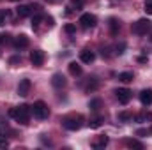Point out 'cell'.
Listing matches in <instances>:
<instances>
[{
    "label": "cell",
    "mask_w": 152,
    "mask_h": 150,
    "mask_svg": "<svg viewBox=\"0 0 152 150\" xmlns=\"http://www.w3.org/2000/svg\"><path fill=\"white\" fill-rule=\"evenodd\" d=\"M9 147V141L5 140V136H0V149H7Z\"/></svg>",
    "instance_id": "cell-29"
},
{
    "label": "cell",
    "mask_w": 152,
    "mask_h": 150,
    "mask_svg": "<svg viewBox=\"0 0 152 150\" xmlns=\"http://www.w3.org/2000/svg\"><path fill=\"white\" fill-rule=\"evenodd\" d=\"M115 50H117L115 53L122 55V53H124V50H126V44H124V42H120V44H117V46H115Z\"/></svg>",
    "instance_id": "cell-27"
},
{
    "label": "cell",
    "mask_w": 152,
    "mask_h": 150,
    "mask_svg": "<svg viewBox=\"0 0 152 150\" xmlns=\"http://www.w3.org/2000/svg\"><path fill=\"white\" fill-rule=\"evenodd\" d=\"M103 122H104V118H103V117H96V118H92V120L88 122V125H90L92 129H97V127H101V125H103Z\"/></svg>",
    "instance_id": "cell-18"
},
{
    "label": "cell",
    "mask_w": 152,
    "mask_h": 150,
    "mask_svg": "<svg viewBox=\"0 0 152 150\" xmlns=\"http://www.w3.org/2000/svg\"><path fill=\"white\" fill-rule=\"evenodd\" d=\"M140 101H142L143 106L152 104V88H145V90L140 92Z\"/></svg>",
    "instance_id": "cell-9"
},
{
    "label": "cell",
    "mask_w": 152,
    "mask_h": 150,
    "mask_svg": "<svg viewBox=\"0 0 152 150\" xmlns=\"http://www.w3.org/2000/svg\"><path fill=\"white\" fill-rule=\"evenodd\" d=\"M118 120L120 122H127V120H133V115L127 111H120L118 113Z\"/></svg>",
    "instance_id": "cell-24"
},
{
    "label": "cell",
    "mask_w": 152,
    "mask_h": 150,
    "mask_svg": "<svg viewBox=\"0 0 152 150\" xmlns=\"http://www.w3.org/2000/svg\"><path fill=\"white\" fill-rule=\"evenodd\" d=\"M80 23H81L83 28H92V27L97 25V18L94 14H90V12H85V14L80 16Z\"/></svg>",
    "instance_id": "cell-4"
},
{
    "label": "cell",
    "mask_w": 152,
    "mask_h": 150,
    "mask_svg": "<svg viewBox=\"0 0 152 150\" xmlns=\"http://www.w3.org/2000/svg\"><path fill=\"white\" fill-rule=\"evenodd\" d=\"M44 20V16L42 14H37V16H34L32 18V28H39V25H41V21Z\"/></svg>",
    "instance_id": "cell-23"
},
{
    "label": "cell",
    "mask_w": 152,
    "mask_h": 150,
    "mask_svg": "<svg viewBox=\"0 0 152 150\" xmlns=\"http://www.w3.org/2000/svg\"><path fill=\"white\" fill-rule=\"evenodd\" d=\"M9 64H12V66H14V64H20V57H12V58L9 60Z\"/></svg>",
    "instance_id": "cell-30"
},
{
    "label": "cell",
    "mask_w": 152,
    "mask_h": 150,
    "mask_svg": "<svg viewBox=\"0 0 152 150\" xmlns=\"http://www.w3.org/2000/svg\"><path fill=\"white\" fill-rule=\"evenodd\" d=\"M143 7H145V12L147 14H152V0H145V5Z\"/></svg>",
    "instance_id": "cell-26"
},
{
    "label": "cell",
    "mask_w": 152,
    "mask_h": 150,
    "mask_svg": "<svg viewBox=\"0 0 152 150\" xmlns=\"http://www.w3.org/2000/svg\"><path fill=\"white\" fill-rule=\"evenodd\" d=\"M108 141H110V138H108L106 134H103V136H97V138L92 141V147H94V149H97V150L104 149V147L108 145Z\"/></svg>",
    "instance_id": "cell-10"
},
{
    "label": "cell",
    "mask_w": 152,
    "mask_h": 150,
    "mask_svg": "<svg viewBox=\"0 0 152 150\" xmlns=\"http://www.w3.org/2000/svg\"><path fill=\"white\" fill-rule=\"evenodd\" d=\"M110 34L112 36H117L118 34V30H120V23H118V20L117 18H110Z\"/></svg>",
    "instance_id": "cell-15"
},
{
    "label": "cell",
    "mask_w": 152,
    "mask_h": 150,
    "mask_svg": "<svg viewBox=\"0 0 152 150\" xmlns=\"http://www.w3.org/2000/svg\"><path fill=\"white\" fill-rule=\"evenodd\" d=\"M69 73L73 76H80L81 74V66H78L76 62H71V64H69Z\"/></svg>",
    "instance_id": "cell-17"
},
{
    "label": "cell",
    "mask_w": 152,
    "mask_h": 150,
    "mask_svg": "<svg viewBox=\"0 0 152 150\" xmlns=\"http://www.w3.org/2000/svg\"><path fill=\"white\" fill-rule=\"evenodd\" d=\"M118 79L122 83H129V81H133V73H120L118 74Z\"/></svg>",
    "instance_id": "cell-20"
},
{
    "label": "cell",
    "mask_w": 152,
    "mask_h": 150,
    "mask_svg": "<svg viewBox=\"0 0 152 150\" xmlns=\"http://www.w3.org/2000/svg\"><path fill=\"white\" fill-rule=\"evenodd\" d=\"M136 122L143 124V122H152V113H140V115H134L133 117Z\"/></svg>",
    "instance_id": "cell-16"
},
{
    "label": "cell",
    "mask_w": 152,
    "mask_h": 150,
    "mask_svg": "<svg viewBox=\"0 0 152 150\" xmlns=\"http://www.w3.org/2000/svg\"><path fill=\"white\" fill-rule=\"evenodd\" d=\"M64 127L67 131H78L81 127V117H69L64 120Z\"/></svg>",
    "instance_id": "cell-5"
},
{
    "label": "cell",
    "mask_w": 152,
    "mask_h": 150,
    "mask_svg": "<svg viewBox=\"0 0 152 150\" xmlns=\"http://www.w3.org/2000/svg\"><path fill=\"white\" fill-rule=\"evenodd\" d=\"M115 95H117V99H118L120 104H127L131 101V90L129 88H117Z\"/></svg>",
    "instance_id": "cell-6"
},
{
    "label": "cell",
    "mask_w": 152,
    "mask_h": 150,
    "mask_svg": "<svg viewBox=\"0 0 152 150\" xmlns=\"http://www.w3.org/2000/svg\"><path fill=\"white\" fill-rule=\"evenodd\" d=\"M88 108H90L92 111H97V110L101 108V99H92L90 104H88Z\"/></svg>",
    "instance_id": "cell-22"
},
{
    "label": "cell",
    "mask_w": 152,
    "mask_h": 150,
    "mask_svg": "<svg viewBox=\"0 0 152 150\" xmlns=\"http://www.w3.org/2000/svg\"><path fill=\"white\" fill-rule=\"evenodd\" d=\"M5 20H7V12L5 11H0V27L5 25Z\"/></svg>",
    "instance_id": "cell-28"
},
{
    "label": "cell",
    "mask_w": 152,
    "mask_h": 150,
    "mask_svg": "<svg viewBox=\"0 0 152 150\" xmlns=\"http://www.w3.org/2000/svg\"><path fill=\"white\" fill-rule=\"evenodd\" d=\"M80 58H81V62L83 64H90V62H94V58H96V55H94V51H90V50H81V53H80Z\"/></svg>",
    "instance_id": "cell-12"
},
{
    "label": "cell",
    "mask_w": 152,
    "mask_h": 150,
    "mask_svg": "<svg viewBox=\"0 0 152 150\" xmlns=\"http://www.w3.org/2000/svg\"><path fill=\"white\" fill-rule=\"evenodd\" d=\"M28 37L25 36V34H20V36H16L14 37V48H18V50H21V48H27L28 46Z\"/></svg>",
    "instance_id": "cell-11"
},
{
    "label": "cell",
    "mask_w": 152,
    "mask_h": 150,
    "mask_svg": "<svg viewBox=\"0 0 152 150\" xmlns=\"http://www.w3.org/2000/svg\"><path fill=\"white\" fill-rule=\"evenodd\" d=\"M30 12H32V5H18L16 7V14L20 18H27V16H30Z\"/></svg>",
    "instance_id": "cell-13"
},
{
    "label": "cell",
    "mask_w": 152,
    "mask_h": 150,
    "mask_svg": "<svg viewBox=\"0 0 152 150\" xmlns=\"http://www.w3.org/2000/svg\"><path fill=\"white\" fill-rule=\"evenodd\" d=\"M30 87H32V83H30V79H21L20 81V85H18V94L21 95V97H27L28 95V92H30Z\"/></svg>",
    "instance_id": "cell-8"
},
{
    "label": "cell",
    "mask_w": 152,
    "mask_h": 150,
    "mask_svg": "<svg viewBox=\"0 0 152 150\" xmlns=\"http://www.w3.org/2000/svg\"><path fill=\"white\" fill-rule=\"evenodd\" d=\"M64 30H66L67 34H75V32H76V27L73 25V23H67V25L64 27Z\"/></svg>",
    "instance_id": "cell-25"
},
{
    "label": "cell",
    "mask_w": 152,
    "mask_h": 150,
    "mask_svg": "<svg viewBox=\"0 0 152 150\" xmlns=\"http://www.w3.org/2000/svg\"><path fill=\"white\" fill-rule=\"evenodd\" d=\"M30 62H32V66H42L44 64V51H41V50H34V51H30Z\"/></svg>",
    "instance_id": "cell-7"
},
{
    "label": "cell",
    "mask_w": 152,
    "mask_h": 150,
    "mask_svg": "<svg viewBox=\"0 0 152 150\" xmlns=\"http://www.w3.org/2000/svg\"><path fill=\"white\" fill-rule=\"evenodd\" d=\"M97 87H99L97 79H96V78H92V81H88V83H87V92H94Z\"/></svg>",
    "instance_id": "cell-21"
},
{
    "label": "cell",
    "mask_w": 152,
    "mask_h": 150,
    "mask_svg": "<svg viewBox=\"0 0 152 150\" xmlns=\"http://www.w3.org/2000/svg\"><path fill=\"white\" fill-rule=\"evenodd\" d=\"M30 115H32V108H30V106H27V104H21V106H18V108H11V110H9V117H11V118H14L16 122L23 124V125H27V124H28Z\"/></svg>",
    "instance_id": "cell-1"
},
{
    "label": "cell",
    "mask_w": 152,
    "mask_h": 150,
    "mask_svg": "<svg viewBox=\"0 0 152 150\" xmlns=\"http://www.w3.org/2000/svg\"><path fill=\"white\" fill-rule=\"evenodd\" d=\"M51 85H53V87H57V88H62V87L66 85V78L57 73V74H53V78H51Z\"/></svg>",
    "instance_id": "cell-14"
},
{
    "label": "cell",
    "mask_w": 152,
    "mask_h": 150,
    "mask_svg": "<svg viewBox=\"0 0 152 150\" xmlns=\"http://www.w3.org/2000/svg\"><path fill=\"white\" fill-rule=\"evenodd\" d=\"M51 2H57V0H51Z\"/></svg>",
    "instance_id": "cell-31"
},
{
    "label": "cell",
    "mask_w": 152,
    "mask_h": 150,
    "mask_svg": "<svg viewBox=\"0 0 152 150\" xmlns=\"http://www.w3.org/2000/svg\"><path fill=\"white\" fill-rule=\"evenodd\" d=\"M131 30H133V34H136V36H147L149 32L152 30V23L149 20H138L133 27H131Z\"/></svg>",
    "instance_id": "cell-2"
},
{
    "label": "cell",
    "mask_w": 152,
    "mask_h": 150,
    "mask_svg": "<svg viewBox=\"0 0 152 150\" xmlns=\"http://www.w3.org/2000/svg\"><path fill=\"white\" fill-rule=\"evenodd\" d=\"M14 2H18V0H14Z\"/></svg>",
    "instance_id": "cell-32"
},
{
    "label": "cell",
    "mask_w": 152,
    "mask_h": 150,
    "mask_svg": "<svg viewBox=\"0 0 152 150\" xmlns=\"http://www.w3.org/2000/svg\"><path fill=\"white\" fill-rule=\"evenodd\" d=\"M32 115H34L37 120H46V118L50 117V110H48L46 103H42V101L34 103V106H32Z\"/></svg>",
    "instance_id": "cell-3"
},
{
    "label": "cell",
    "mask_w": 152,
    "mask_h": 150,
    "mask_svg": "<svg viewBox=\"0 0 152 150\" xmlns=\"http://www.w3.org/2000/svg\"><path fill=\"white\" fill-rule=\"evenodd\" d=\"M126 145H127L129 149H138V150L143 149V145H142L140 141H136V140H126Z\"/></svg>",
    "instance_id": "cell-19"
}]
</instances>
